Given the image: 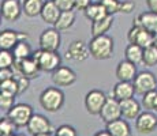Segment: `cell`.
Listing matches in <instances>:
<instances>
[{
  "label": "cell",
  "instance_id": "1",
  "mask_svg": "<svg viewBox=\"0 0 157 136\" xmlns=\"http://www.w3.org/2000/svg\"><path fill=\"white\" fill-rule=\"evenodd\" d=\"M90 56L96 60L111 59L113 54V40L109 35H98L93 37L89 42Z\"/></svg>",
  "mask_w": 157,
  "mask_h": 136
},
{
  "label": "cell",
  "instance_id": "2",
  "mask_svg": "<svg viewBox=\"0 0 157 136\" xmlns=\"http://www.w3.org/2000/svg\"><path fill=\"white\" fill-rule=\"evenodd\" d=\"M40 105L49 113L59 112L64 105V93L57 87H47L40 94Z\"/></svg>",
  "mask_w": 157,
  "mask_h": 136
},
{
  "label": "cell",
  "instance_id": "3",
  "mask_svg": "<svg viewBox=\"0 0 157 136\" xmlns=\"http://www.w3.org/2000/svg\"><path fill=\"white\" fill-rule=\"evenodd\" d=\"M32 57L44 72H55L59 67H62V57L57 52H45L38 49L33 53Z\"/></svg>",
  "mask_w": 157,
  "mask_h": 136
},
{
  "label": "cell",
  "instance_id": "4",
  "mask_svg": "<svg viewBox=\"0 0 157 136\" xmlns=\"http://www.w3.org/2000/svg\"><path fill=\"white\" fill-rule=\"evenodd\" d=\"M132 84H134L135 94H140L144 97L145 94H147V93L157 90L156 75L150 71H141V72H138V75L135 76Z\"/></svg>",
  "mask_w": 157,
  "mask_h": 136
},
{
  "label": "cell",
  "instance_id": "5",
  "mask_svg": "<svg viewBox=\"0 0 157 136\" xmlns=\"http://www.w3.org/2000/svg\"><path fill=\"white\" fill-rule=\"evenodd\" d=\"M33 108L29 104H17L11 110L7 112V117L13 121L18 128L28 127L29 121L33 117Z\"/></svg>",
  "mask_w": 157,
  "mask_h": 136
},
{
  "label": "cell",
  "instance_id": "6",
  "mask_svg": "<svg viewBox=\"0 0 157 136\" xmlns=\"http://www.w3.org/2000/svg\"><path fill=\"white\" fill-rule=\"evenodd\" d=\"M107 99H108V97L105 95L104 91L97 90V89L90 90L85 97V108H86L87 113L93 114V116H100Z\"/></svg>",
  "mask_w": 157,
  "mask_h": 136
},
{
  "label": "cell",
  "instance_id": "7",
  "mask_svg": "<svg viewBox=\"0 0 157 136\" xmlns=\"http://www.w3.org/2000/svg\"><path fill=\"white\" fill-rule=\"evenodd\" d=\"M60 31H57L55 27H51V29H45L40 35V49L45 50V52H57V49L60 48Z\"/></svg>",
  "mask_w": 157,
  "mask_h": 136
},
{
  "label": "cell",
  "instance_id": "8",
  "mask_svg": "<svg viewBox=\"0 0 157 136\" xmlns=\"http://www.w3.org/2000/svg\"><path fill=\"white\" fill-rule=\"evenodd\" d=\"M127 38L130 44H135L138 46L144 48V49L155 44V35L147 33L141 26H135V25H132V27L128 30Z\"/></svg>",
  "mask_w": 157,
  "mask_h": 136
},
{
  "label": "cell",
  "instance_id": "9",
  "mask_svg": "<svg viewBox=\"0 0 157 136\" xmlns=\"http://www.w3.org/2000/svg\"><path fill=\"white\" fill-rule=\"evenodd\" d=\"M28 132L33 136H37V135H47V134H52L53 131V127L51 121L47 119L43 114H33L32 120L28 124Z\"/></svg>",
  "mask_w": 157,
  "mask_h": 136
},
{
  "label": "cell",
  "instance_id": "10",
  "mask_svg": "<svg viewBox=\"0 0 157 136\" xmlns=\"http://www.w3.org/2000/svg\"><path fill=\"white\" fill-rule=\"evenodd\" d=\"M157 128V116L152 112L145 110L135 120V131L141 135H149Z\"/></svg>",
  "mask_w": 157,
  "mask_h": 136
},
{
  "label": "cell",
  "instance_id": "11",
  "mask_svg": "<svg viewBox=\"0 0 157 136\" xmlns=\"http://www.w3.org/2000/svg\"><path fill=\"white\" fill-rule=\"evenodd\" d=\"M13 68L21 76H25V78H28V79H34V78H37L38 72L41 71L37 61H36L33 57H29V59H25V60H15V64Z\"/></svg>",
  "mask_w": 157,
  "mask_h": 136
},
{
  "label": "cell",
  "instance_id": "12",
  "mask_svg": "<svg viewBox=\"0 0 157 136\" xmlns=\"http://www.w3.org/2000/svg\"><path fill=\"white\" fill-rule=\"evenodd\" d=\"M101 120L105 124H109L115 120L122 119V109H120V102L113 97H108L104 108L100 113Z\"/></svg>",
  "mask_w": 157,
  "mask_h": 136
},
{
  "label": "cell",
  "instance_id": "13",
  "mask_svg": "<svg viewBox=\"0 0 157 136\" xmlns=\"http://www.w3.org/2000/svg\"><path fill=\"white\" fill-rule=\"evenodd\" d=\"M89 56H90L89 44H86V42L81 40L72 41L68 45L67 52H66V57L68 60H74V61H85Z\"/></svg>",
  "mask_w": 157,
  "mask_h": 136
},
{
  "label": "cell",
  "instance_id": "14",
  "mask_svg": "<svg viewBox=\"0 0 157 136\" xmlns=\"http://www.w3.org/2000/svg\"><path fill=\"white\" fill-rule=\"evenodd\" d=\"M29 38L28 34L15 31V30H3L0 34V48L2 50H11L17 46V44L19 41H26Z\"/></svg>",
  "mask_w": 157,
  "mask_h": 136
},
{
  "label": "cell",
  "instance_id": "15",
  "mask_svg": "<svg viewBox=\"0 0 157 136\" xmlns=\"http://www.w3.org/2000/svg\"><path fill=\"white\" fill-rule=\"evenodd\" d=\"M77 74L70 67H59L55 72H52V82L57 87H68L75 83Z\"/></svg>",
  "mask_w": 157,
  "mask_h": 136
},
{
  "label": "cell",
  "instance_id": "16",
  "mask_svg": "<svg viewBox=\"0 0 157 136\" xmlns=\"http://www.w3.org/2000/svg\"><path fill=\"white\" fill-rule=\"evenodd\" d=\"M23 13L22 4L19 0H3L2 3V17L8 22H15L19 19L21 14Z\"/></svg>",
  "mask_w": 157,
  "mask_h": 136
},
{
  "label": "cell",
  "instance_id": "17",
  "mask_svg": "<svg viewBox=\"0 0 157 136\" xmlns=\"http://www.w3.org/2000/svg\"><path fill=\"white\" fill-rule=\"evenodd\" d=\"M134 25L135 26H141L142 29H145L147 33H150L152 35H157V14L147 11V13L140 14L137 18L134 19Z\"/></svg>",
  "mask_w": 157,
  "mask_h": 136
},
{
  "label": "cell",
  "instance_id": "18",
  "mask_svg": "<svg viewBox=\"0 0 157 136\" xmlns=\"http://www.w3.org/2000/svg\"><path fill=\"white\" fill-rule=\"evenodd\" d=\"M122 117L126 120H137L138 116L142 113V105L135 98H130L120 102Z\"/></svg>",
  "mask_w": 157,
  "mask_h": 136
},
{
  "label": "cell",
  "instance_id": "19",
  "mask_svg": "<svg viewBox=\"0 0 157 136\" xmlns=\"http://www.w3.org/2000/svg\"><path fill=\"white\" fill-rule=\"evenodd\" d=\"M137 75L138 72L135 64L127 61V60L119 61V64L116 67V78L119 79V82H131L132 83Z\"/></svg>",
  "mask_w": 157,
  "mask_h": 136
},
{
  "label": "cell",
  "instance_id": "20",
  "mask_svg": "<svg viewBox=\"0 0 157 136\" xmlns=\"http://www.w3.org/2000/svg\"><path fill=\"white\" fill-rule=\"evenodd\" d=\"M134 94L135 90H134V84L131 82H117L112 90V97L116 98L119 102L134 98Z\"/></svg>",
  "mask_w": 157,
  "mask_h": 136
},
{
  "label": "cell",
  "instance_id": "21",
  "mask_svg": "<svg viewBox=\"0 0 157 136\" xmlns=\"http://www.w3.org/2000/svg\"><path fill=\"white\" fill-rule=\"evenodd\" d=\"M60 14H62V11L57 8L55 2H53V0H47V2L44 3V7H43V11H41L40 17L45 23L55 26V23L57 22V19H59Z\"/></svg>",
  "mask_w": 157,
  "mask_h": 136
},
{
  "label": "cell",
  "instance_id": "22",
  "mask_svg": "<svg viewBox=\"0 0 157 136\" xmlns=\"http://www.w3.org/2000/svg\"><path fill=\"white\" fill-rule=\"evenodd\" d=\"M105 131L111 136H131V127L126 119H119L107 124Z\"/></svg>",
  "mask_w": 157,
  "mask_h": 136
},
{
  "label": "cell",
  "instance_id": "23",
  "mask_svg": "<svg viewBox=\"0 0 157 136\" xmlns=\"http://www.w3.org/2000/svg\"><path fill=\"white\" fill-rule=\"evenodd\" d=\"M113 25V17L112 15H108V17L102 18L100 20H96V22H92L90 25V31H92L93 37H98V35H105L109 29Z\"/></svg>",
  "mask_w": 157,
  "mask_h": 136
},
{
  "label": "cell",
  "instance_id": "24",
  "mask_svg": "<svg viewBox=\"0 0 157 136\" xmlns=\"http://www.w3.org/2000/svg\"><path fill=\"white\" fill-rule=\"evenodd\" d=\"M44 3H45L44 0H25L22 3L23 14L29 18H34L37 15H41Z\"/></svg>",
  "mask_w": 157,
  "mask_h": 136
},
{
  "label": "cell",
  "instance_id": "25",
  "mask_svg": "<svg viewBox=\"0 0 157 136\" xmlns=\"http://www.w3.org/2000/svg\"><path fill=\"white\" fill-rule=\"evenodd\" d=\"M124 56L127 61L137 65L140 63H142V60H144V48L138 46L135 44H128L124 50Z\"/></svg>",
  "mask_w": 157,
  "mask_h": 136
},
{
  "label": "cell",
  "instance_id": "26",
  "mask_svg": "<svg viewBox=\"0 0 157 136\" xmlns=\"http://www.w3.org/2000/svg\"><path fill=\"white\" fill-rule=\"evenodd\" d=\"M85 17L90 22H96V20H100L102 18L108 17V13L102 7L101 3H92V6L85 11Z\"/></svg>",
  "mask_w": 157,
  "mask_h": 136
},
{
  "label": "cell",
  "instance_id": "27",
  "mask_svg": "<svg viewBox=\"0 0 157 136\" xmlns=\"http://www.w3.org/2000/svg\"><path fill=\"white\" fill-rule=\"evenodd\" d=\"M75 22V13L74 11H67V13H62L57 19V22L55 23V29L57 31H64V30H68L70 27L74 25Z\"/></svg>",
  "mask_w": 157,
  "mask_h": 136
},
{
  "label": "cell",
  "instance_id": "28",
  "mask_svg": "<svg viewBox=\"0 0 157 136\" xmlns=\"http://www.w3.org/2000/svg\"><path fill=\"white\" fill-rule=\"evenodd\" d=\"M13 53H14L15 60H25L32 57L34 52L32 50V46H30L28 41H19L17 44V46L13 49Z\"/></svg>",
  "mask_w": 157,
  "mask_h": 136
},
{
  "label": "cell",
  "instance_id": "29",
  "mask_svg": "<svg viewBox=\"0 0 157 136\" xmlns=\"http://www.w3.org/2000/svg\"><path fill=\"white\" fill-rule=\"evenodd\" d=\"M142 63L146 67H155V65H157V46L155 44L144 49Z\"/></svg>",
  "mask_w": 157,
  "mask_h": 136
},
{
  "label": "cell",
  "instance_id": "30",
  "mask_svg": "<svg viewBox=\"0 0 157 136\" xmlns=\"http://www.w3.org/2000/svg\"><path fill=\"white\" fill-rule=\"evenodd\" d=\"M17 128L18 127L15 125L8 117H4V119H2V121H0V135L2 136H14V135H17L15 134Z\"/></svg>",
  "mask_w": 157,
  "mask_h": 136
},
{
  "label": "cell",
  "instance_id": "31",
  "mask_svg": "<svg viewBox=\"0 0 157 136\" xmlns=\"http://www.w3.org/2000/svg\"><path fill=\"white\" fill-rule=\"evenodd\" d=\"M0 90H2V93H4V94H10V95H14V97L17 94H19V89H18L17 79H10V80L2 82V84H0Z\"/></svg>",
  "mask_w": 157,
  "mask_h": 136
},
{
  "label": "cell",
  "instance_id": "32",
  "mask_svg": "<svg viewBox=\"0 0 157 136\" xmlns=\"http://www.w3.org/2000/svg\"><path fill=\"white\" fill-rule=\"evenodd\" d=\"M15 64L14 53L10 50H2L0 52V68H13Z\"/></svg>",
  "mask_w": 157,
  "mask_h": 136
},
{
  "label": "cell",
  "instance_id": "33",
  "mask_svg": "<svg viewBox=\"0 0 157 136\" xmlns=\"http://www.w3.org/2000/svg\"><path fill=\"white\" fill-rule=\"evenodd\" d=\"M100 3L102 4V7L105 8V11L108 13V15H113L116 13H120V0H100Z\"/></svg>",
  "mask_w": 157,
  "mask_h": 136
},
{
  "label": "cell",
  "instance_id": "34",
  "mask_svg": "<svg viewBox=\"0 0 157 136\" xmlns=\"http://www.w3.org/2000/svg\"><path fill=\"white\" fill-rule=\"evenodd\" d=\"M156 99H157V90L147 93V94H145L142 97V102H141V105H142L144 109H146L147 112H150L152 109H155Z\"/></svg>",
  "mask_w": 157,
  "mask_h": 136
},
{
  "label": "cell",
  "instance_id": "35",
  "mask_svg": "<svg viewBox=\"0 0 157 136\" xmlns=\"http://www.w3.org/2000/svg\"><path fill=\"white\" fill-rule=\"evenodd\" d=\"M15 97L14 95H10V94H4L2 93L0 94V108L4 109V110H11L14 106H15Z\"/></svg>",
  "mask_w": 157,
  "mask_h": 136
},
{
  "label": "cell",
  "instance_id": "36",
  "mask_svg": "<svg viewBox=\"0 0 157 136\" xmlns=\"http://www.w3.org/2000/svg\"><path fill=\"white\" fill-rule=\"evenodd\" d=\"M55 136H77V131L74 127L68 125V124H63L55 129Z\"/></svg>",
  "mask_w": 157,
  "mask_h": 136
},
{
  "label": "cell",
  "instance_id": "37",
  "mask_svg": "<svg viewBox=\"0 0 157 136\" xmlns=\"http://www.w3.org/2000/svg\"><path fill=\"white\" fill-rule=\"evenodd\" d=\"M53 2L62 13L75 10V0H53Z\"/></svg>",
  "mask_w": 157,
  "mask_h": 136
},
{
  "label": "cell",
  "instance_id": "38",
  "mask_svg": "<svg viewBox=\"0 0 157 136\" xmlns=\"http://www.w3.org/2000/svg\"><path fill=\"white\" fill-rule=\"evenodd\" d=\"M135 10V3L132 0H123L120 4V13L123 14H130Z\"/></svg>",
  "mask_w": 157,
  "mask_h": 136
},
{
  "label": "cell",
  "instance_id": "39",
  "mask_svg": "<svg viewBox=\"0 0 157 136\" xmlns=\"http://www.w3.org/2000/svg\"><path fill=\"white\" fill-rule=\"evenodd\" d=\"M15 76V71H13V68H0V80L6 82L14 79Z\"/></svg>",
  "mask_w": 157,
  "mask_h": 136
},
{
  "label": "cell",
  "instance_id": "40",
  "mask_svg": "<svg viewBox=\"0 0 157 136\" xmlns=\"http://www.w3.org/2000/svg\"><path fill=\"white\" fill-rule=\"evenodd\" d=\"M17 82H18V89H19V94H22L23 91L29 89V83H30V79L25 76H19L17 78Z\"/></svg>",
  "mask_w": 157,
  "mask_h": 136
},
{
  "label": "cell",
  "instance_id": "41",
  "mask_svg": "<svg viewBox=\"0 0 157 136\" xmlns=\"http://www.w3.org/2000/svg\"><path fill=\"white\" fill-rule=\"evenodd\" d=\"M92 6V0H75V10L85 11Z\"/></svg>",
  "mask_w": 157,
  "mask_h": 136
},
{
  "label": "cell",
  "instance_id": "42",
  "mask_svg": "<svg viewBox=\"0 0 157 136\" xmlns=\"http://www.w3.org/2000/svg\"><path fill=\"white\" fill-rule=\"evenodd\" d=\"M146 6L149 8V11L157 14V0H146Z\"/></svg>",
  "mask_w": 157,
  "mask_h": 136
},
{
  "label": "cell",
  "instance_id": "43",
  "mask_svg": "<svg viewBox=\"0 0 157 136\" xmlns=\"http://www.w3.org/2000/svg\"><path fill=\"white\" fill-rule=\"evenodd\" d=\"M94 136H111V135L108 134V132L104 129V131H98V132H97V134H96Z\"/></svg>",
  "mask_w": 157,
  "mask_h": 136
},
{
  "label": "cell",
  "instance_id": "44",
  "mask_svg": "<svg viewBox=\"0 0 157 136\" xmlns=\"http://www.w3.org/2000/svg\"><path fill=\"white\" fill-rule=\"evenodd\" d=\"M37 136H52V134H47V135H37Z\"/></svg>",
  "mask_w": 157,
  "mask_h": 136
},
{
  "label": "cell",
  "instance_id": "45",
  "mask_svg": "<svg viewBox=\"0 0 157 136\" xmlns=\"http://www.w3.org/2000/svg\"><path fill=\"white\" fill-rule=\"evenodd\" d=\"M155 110L157 112V99H156V104H155Z\"/></svg>",
  "mask_w": 157,
  "mask_h": 136
},
{
  "label": "cell",
  "instance_id": "46",
  "mask_svg": "<svg viewBox=\"0 0 157 136\" xmlns=\"http://www.w3.org/2000/svg\"><path fill=\"white\" fill-rule=\"evenodd\" d=\"M155 45H156V46H157V35H156V37H155Z\"/></svg>",
  "mask_w": 157,
  "mask_h": 136
},
{
  "label": "cell",
  "instance_id": "47",
  "mask_svg": "<svg viewBox=\"0 0 157 136\" xmlns=\"http://www.w3.org/2000/svg\"><path fill=\"white\" fill-rule=\"evenodd\" d=\"M14 136H25V135H22V134H17V135H14Z\"/></svg>",
  "mask_w": 157,
  "mask_h": 136
},
{
  "label": "cell",
  "instance_id": "48",
  "mask_svg": "<svg viewBox=\"0 0 157 136\" xmlns=\"http://www.w3.org/2000/svg\"><path fill=\"white\" fill-rule=\"evenodd\" d=\"M44 2H47V0H44Z\"/></svg>",
  "mask_w": 157,
  "mask_h": 136
}]
</instances>
